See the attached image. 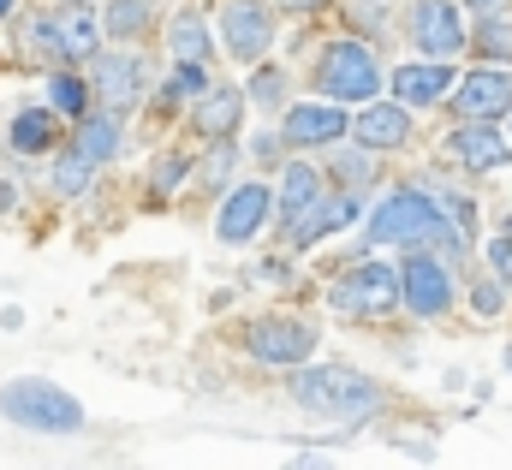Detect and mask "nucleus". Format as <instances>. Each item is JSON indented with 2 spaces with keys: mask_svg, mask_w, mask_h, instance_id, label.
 <instances>
[{
  "mask_svg": "<svg viewBox=\"0 0 512 470\" xmlns=\"http://www.w3.org/2000/svg\"><path fill=\"white\" fill-rule=\"evenodd\" d=\"M447 155L465 167V173H495L512 161V137L495 131V119H465L453 137H447Z\"/></svg>",
  "mask_w": 512,
  "mask_h": 470,
  "instance_id": "nucleus-15",
  "label": "nucleus"
},
{
  "mask_svg": "<svg viewBox=\"0 0 512 470\" xmlns=\"http://www.w3.org/2000/svg\"><path fill=\"white\" fill-rule=\"evenodd\" d=\"M489 268H495V274H501V280L512 286V227L489 238Z\"/></svg>",
  "mask_w": 512,
  "mask_h": 470,
  "instance_id": "nucleus-31",
  "label": "nucleus"
},
{
  "mask_svg": "<svg viewBox=\"0 0 512 470\" xmlns=\"http://www.w3.org/2000/svg\"><path fill=\"white\" fill-rule=\"evenodd\" d=\"M149 18H155V12H149V0H114V6L102 12V30H108L114 42H131V36H143V30H149Z\"/></svg>",
  "mask_w": 512,
  "mask_h": 470,
  "instance_id": "nucleus-25",
  "label": "nucleus"
},
{
  "mask_svg": "<svg viewBox=\"0 0 512 470\" xmlns=\"http://www.w3.org/2000/svg\"><path fill=\"white\" fill-rule=\"evenodd\" d=\"M42 30H48V60H60V66H90L102 54V18L78 0L60 12H42Z\"/></svg>",
  "mask_w": 512,
  "mask_h": 470,
  "instance_id": "nucleus-9",
  "label": "nucleus"
},
{
  "mask_svg": "<svg viewBox=\"0 0 512 470\" xmlns=\"http://www.w3.org/2000/svg\"><path fill=\"white\" fill-rule=\"evenodd\" d=\"M274 215V191L268 185H233L221 197V215H215V238L221 244H245L262 233V221Z\"/></svg>",
  "mask_w": 512,
  "mask_h": 470,
  "instance_id": "nucleus-14",
  "label": "nucleus"
},
{
  "mask_svg": "<svg viewBox=\"0 0 512 470\" xmlns=\"http://www.w3.org/2000/svg\"><path fill=\"white\" fill-rule=\"evenodd\" d=\"M120 137H126V125H120V114H114V108H108V114H84V119H78V131H72V143H78L96 167L120 155Z\"/></svg>",
  "mask_w": 512,
  "mask_h": 470,
  "instance_id": "nucleus-21",
  "label": "nucleus"
},
{
  "mask_svg": "<svg viewBox=\"0 0 512 470\" xmlns=\"http://www.w3.org/2000/svg\"><path fill=\"white\" fill-rule=\"evenodd\" d=\"M215 24H221V48L239 66H256L274 42V6H262V0H227L215 12Z\"/></svg>",
  "mask_w": 512,
  "mask_h": 470,
  "instance_id": "nucleus-10",
  "label": "nucleus"
},
{
  "mask_svg": "<svg viewBox=\"0 0 512 470\" xmlns=\"http://www.w3.org/2000/svg\"><path fill=\"white\" fill-rule=\"evenodd\" d=\"M6 137H12L18 155H48L54 149V108H18Z\"/></svg>",
  "mask_w": 512,
  "mask_h": 470,
  "instance_id": "nucleus-22",
  "label": "nucleus"
},
{
  "mask_svg": "<svg viewBox=\"0 0 512 470\" xmlns=\"http://www.w3.org/2000/svg\"><path fill=\"white\" fill-rule=\"evenodd\" d=\"M316 346H322L316 322H298V316H256L251 328H245V352H251L256 363H274V369L310 363Z\"/></svg>",
  "mask_w": 512,
  "mask_h": 470,
  "instance_id": "nucleus-7",
  "label": "nucleus"
},
{
  "mask_svg": "<svg viewBox=\"0 0 512 470\" xmlns=\"http://www.w3.org/2000/svg\"><path fill=\"white\" fill-rule=\"evenodd\" d=\"M399 304H405V298H399V268H387V262H358V268H346V274L328 286V310L358 316V322L393 316Z\"/></svg>",
  "mask_w": 512,
  "mask_h": 470,
  "instance_id": "nucleus-5",
  "label": "nucleus"
},
{
  "mask_svg": "<svg viewBox=\"0 0 512 470\" xmlns=\"http://www.w3.org/2000/svg\"><path fill=\"white\" fill-rule=\"evenodd\" d=\"M471 304H477V316H501L507 310V280L495 274V280H477L471 286Z\"/></svg>",
  "mask_w": 512,
  "mask_h": 470,
  "instance_id": "nucleus-30",
  "label": "nucleus"
},
{
  "mask_svg": "<svg viewBox=\"0 0 512 470\" xmlns=\"http://www.w3.org/2000/svg\"><path fill=\"white\" fill-rule=\"evenodd\" d=\"M322 197V173L310 167V161H292L286 173H280V197H274V215H280V227H292L310 203Z\"/></svg>",
  "mask_w": 512,
  "mask_h": 470,
  "instance_id": "nucleus-20",
  "label": "nucleus"
},
{
  "mask_svg": "<svg viewBox=\"0 0 512 470\" xmlns=\"http://www.w3.org/2000/svg\"><path fill=\"white\" fill-rule=\"evenodd\" d=\"M90 179H96V161L72 143V149L54 161V191H60V197H84V191H90Z\"/></svg>",
  "mask_w": 512,
  "mask_h": 470,
  "instance_id": "nucleus-24",
  "label": "nucleus"
},
{
  "mask_svg": "<svg viewBox=\"0 0 512 470\" xmlns=\"http://www.w3.org/2000/svg\"><path fill=\"white\" fill-rule=\"evenodd\" d=\"M399 298H405V310L423 316V322H435V316L453 310V268L441 262V250L411 244V256L399 262Z\"/></svg>",
  "mask_w": 512,
  "mask_h": 470,
  "instance_id": "nucleus-6",
  "label": "nucleus"
},
{
  "mask_svg": "<svg viewBox=\"0 0 512 470\" xmlns=\"http://www.w3.org/2000/svg\"><path fill=\"white\" fill-rule=\"evenodd\" d=\"M453 114L459 119H501V114H512V72L507 66H477V72L453 90Z\"/></svg>",
  "mask_w": 512,
  "mask_h": 470,
  "instance_id": "nucleus-16",
  "label": "nucleus"
},
{
  "mask_svg": "<svg viewBox=\"0 0 512 470\" xmlns=\"http://www.w3.org/2000/svg\"><path fill=\"white\" fill-rule=\"evenodd\" d=\"M352 137L364 143V149H399V143H411V108L393 96V102H364V114H352Z\"/></svg>",
  "mask_w": 512,
  "mask_h": 470,
  "instance_id": "nucleus-17",
  "label": "nucleus"
},
{
  "mask_svg": "<svg viewBox=\"0 0 512 470\" xmlns=\"http://www.w3.org/2000/svg\"><path fill=\"white\" fill-rule=\"evenodd\" d=\"M405 36H411V48L429 54V60H453V54L471 42V30H465V18H459V0H411V6H405Z\"/></svg>",
  "mask_w": 512,
  "mask_h": 470,
  "instance_id": "nucleus-8",
  "label": "nucleus"
},
{
  "mask_svg": "<svg viewBox=\"0 0 512 470\" xmlns=\"http://www.w3.org/2000/svg\"><path fill=\"white\" fill-rule=\"evenodd\" d=\"M245 90H233V84H221V90H203L197 96V108H191V125L209 137V143H227V137H239V125H245Z\"/></svg>",
  "mask_w": 512,
  "mask_h": 470,
  "instance_id": "nucleus-18",
  "label": "nucleus"
},
{
  "mask_svg": "<svg viewBox=\"0 0 512 470\" xmlns=\"http://www.w3.org/2000/svg\"><path fill=\"white\" fill-rule=\"evenodd\" d=\"M209 90V66H185L179 60V72H173V84H167V102H197Z\"/></svg>",
  "mask_w": 512,
  "mask_h": 470,
  "instance_id": "nucleus-28",
  "label": "nucleus"
},
{
  "mask_svg": "<svg viewBox=\"0 0 512 470\" xmlns=\"http://www.w3.org/2000/svg\"><path fill=\"white\" fill-rule=\"evenodd\" d=\"M12 6H18V0H0V18H6V12H12Z\"/></svg>",
  "mask_w": 512,
  "mask_h": 470,
  "instance_id": "nucleus-36",
  "label": "nucleus"
},
{
  "mask_svg": "<svg viewBox=\"0 0 512 470\" xmlns=\"http://www.w3.org/2000/svg\"><path fill=\"white\" fill-rule=\"evenodd\" d=\"M346 131H352V114H340L334 102H298L280 114V137L292 149H334Z\"/></svg>",
  "mask_w": 512,
  "mask_h": 470,
  "instance_id": "nucleus-13",
  "label": "nucleus"
},
{
  "mask_svg": "<svg viewBox=\"0 0 512 470\" xmlns=\"http://www.w3.org/2000/svg\"><path fill=\"white\" fill-rule=\"evenodd\" d=\"M393 96H399L405 108H435L441 96H453V66L423 54L417 66H399V72H393Z\"/></svg>",
  "mask_w": 512,
  "mask_h": 470,
  "instance_id": "nucleus-19",
  "label": "nucleus"
},
{
  "mask_svg": "<svg viewBox=\"0 0 512 470\" xmlns=\"http://www.w3.org/2000/svg\"><path fill=\"white\" fill-rule=\"evenodd\" d=\"M280 6H292V12H310V6H322V0H280Z\"/></svg>",
  "mask_w": 512,
  "mask_h": 470,
  "instance_id": "nucleus-35",
  "label": "nucleus"
},
{
  "mask_svg": "<svg viewBox=\"0 0 512 470\" xmlns=\"http://www.w3.org/2000/svg\"><path fill=\"white\" fill-rule=\"evenodd\" d=\"M0 417L18 423V429H30V435H78V429H84V405H78L66 387L42 381V375L6 381V387H0Z\"/></svg>",
  "mask_w": 512,
  "mask_h": 470,
  "instance_id": "nucleus-3",
  "label": "nucleus"
},
{
  "mask_svg": "<svg viewBox=\"0 0 512 470\" xmlns=\"http://www.w3.org/2000/svg\"><path fill=\"white\" fill-rule=\"evenodd\" d=\"M90 84H96L102 108L126 114V108H137L149 96V66H143V54H96L90 60Z\"/></svg>",
  "mask_w": 512,
  "mask_h": 470,
  "instance_id": "nucleus-11",
  "label": "nucleus"
},
{
  "mask_svg": "<svg viewBox=\"0 0 512 470\" xmlns=\"http://www.w3.org/2000/svg\"><path fill=\"white\" fill-rule=\"evenodd\" d=\"M316 90H322L328 102H370V96L382 90V60H376V48H364V42H352V36L328 42V48L316 54Z\"/></svg>",
  "mask_w": 512,
  "mask_h": 470,
  "instance_id": "nucleus-4",
  "label": "nucleus"
},
{
  "mask_svg": "<svg viewBox=\"0 0 512 470\" xmlns=\"http://www.w3.org/2000/svg\"><path fill=\"white\" fill-rule=\"evenodd\" d=\"M352 221H364V191H322L292 227H286V238L304 250V244H322V238H334V233H346Z\"/></svg>",
  "mask_w": 512,
  "mask_h": 470,
  "instance_id": "nucleus-12",
  "label": "nucleus"
},
{
  "mask_svg": "<svg viewBox=\"0 0 512 470\" xmlns=\"http://www.w3.org/2000/svg\"><path fill=\"white\" fill-rule=\"evenodd\" d=\"M370 244H423V250H441L447 262L471 250V238L453 227V215L435 203L429 185H399V191H387L382 203L370 209Z\"/></svg>",
  "mask_w": 512,
  "mask_h": 470,
  "instance_id": "nucleus-1",
  "label": "nucleus"
},
{
  "mask_svg": "<svg viewBox=\"0 0 512 470\" xmlns=\"http://www.w3.org/2000/svg\"><path fill=\"white\" fill-rule=\"evenodd\" d=\"M167 42H173V60H185V66H209V54H215L203 12H179L173 30H167Z\"/></svg>",
  "mask_w": 512,
  "mask_h": 470,
  "instance_id": "nucleus-23",
  "label": "nucleus"
},
{
  "mask_svg": "<svg viewBox=\"0 0 512 470\" xmlns=\"http://www.w3.org/2000/svg\"><path fill=\"white\" fill-rule=\"evenodd\" d=\"M48 108L66 114V119H84L90 114V90H84L72 72H54V78H48Z\"/></svg>",
  "mask_w": 512,
  "mask_h": 470,
  "instance_id": "nucleus-26",
  "label": "nucleus"
},
{
  "mask_svg": "<svg viewBox=\"0 0 512 470\" xmlns=\"http://www.w3.org/2000/svg\"><path fill=\"white\" fill-rule=\"evenodd\" d=\"M245 96H251V102H262V108H280V102H286V72H280V66H262V72L251 78V90H245Z\"/></svg>",
  "mask_w": 512,
  "mask_h": 470,
  "instance_id": "nucleus-29",
  "label": "nucleus"
},
{
  "mask_svg": "<svg viewBox=\"0 0 512 470\" xmlns=\"http://www.w3.org/2000/svg\"><path fill=\"white\" fill-rule=\"evenodd\" d=\"M286 399L310 417H328V423H364L382 411V387L346 363H298L286 381Z\"/></svg>",
  "mask_w": 512,
  "mask_h": 470,
  "instance_id": "nucleus-2",
  "label": "nucleus"
},
{
  "mask_svg": "<svg viewBox=\"0 0 512 470\" xmlns=\"http://www.w3.org/2000/svg\"><path fill=\"white\" fill-rule=\"evenodd\" d=\"M185 179V155H161V167H155V191H173Z\"/></svg>",
  "mask_w": 512,
  "mask_h": 470,
  "instance_id": "nucleus-33",
  "label": "nucleus"
},
{
  "mask_svg": "<svg viewBox=\"0 0 512 470\" xmlns=\"http://www.w3.org/2000/svg\"><path fill=\"white\" fill-rule=\"evenodd\" d=\"M370 155H376V149H364V143L334 155V173H340L346 191H370V179H376V161H370Z\"/></svg>",
  "mask_w": 512,
  "mask_h": 470,
  "instance_id": "nucleus-27",
  "label": "nucleus"
},
{
  "mask_svg": "<svg viewBox=\"0 0 512 470\" xmlns=\"http://www.w3.org/2000/svg\"><path fill=\"white\" fill-rule=\"evenodd\" d=\"M465 6H471V12H483V18H489V12H507V0H465Z\"/></svg>",
  "mask_w": 512,
  "mask_h": 470,
  "instance_id": "nucleus-34",
  "label": "nucleus"
},
{
  "mask_svg": "<svg viewBox=\"0 0 512 470\" xmlns=\"http://www.w3.org/2000/svg\"><path fill=\"white\" fill-rule=\"evenodd\" d=\"M233 155H239V149H233V137H227V143H221V149L209 155V167H203V185H221V179H227V161H233Z\"/></svg>",
  "mask_w": 512,
  "mask_h": 470,
  "instance_id": "nucleus-32",
  "label": "nucleus"
}]
</instances>
